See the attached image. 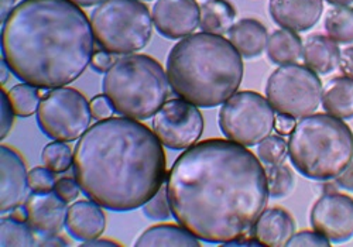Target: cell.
Masks as SVG:
<instances>
[{"mask_svg":"<svg viewBox=\"0 0 353 247\" xmlns=\"http://www.w3.org/2000/svg\"><path fill=\"white\" fill-rule=\"evenodd\" d=\"M172 216L199 240L245 244L266 210V168L245 146L208 139L187 148L167 177Z\"/></svg>","mask_w":353,"mask_h":247,"instance_id":"obj_1","label":"cell"},{"mask_svg":"<svg viewBox=\"0 0 353 247\" xmlns=\"http://www.w3.org/2000/svg\"><path fill=\"white\" fill-rule=\"evenodd\" d=\"M72 171L81 191L102 208L128 212L163 187L167 160L156 133L130 117H108L90 126L74 150Z\"/></svg>","mask_w":353,"mask_h":247,"instance_id":"obj_2","label":"cell"},{"mask_svg":"<svg viewBox=\"0 0 353 247\" xmlns=\"http://www.w3.org/2000/svg\"><path fill=\"white\" fill-rule=\"evenodd\" d=\"M91 20L71 0H23L2 28V55L23 82L43 89L78 79L95 54Z\"/></svg>","mask_w":353,"mask_h":247,"instance_id":"obj_3","label":"cell"},{"mask_svg":"<svg viewBox=\"0 0 353 247\" xmlns=\"http://www.w3.org/2000/svg\"><path fill=\"white\" fill-rule=\"evenodd\" d=\"M167 77L172 92L181 99L198 108H215L238 92L243 61L229 40L202 32L171 48Z\"/></svg>","mask_w":353,"mask_h":247,"instance_id":"obj_4","label":"cell"},{"mask_svg":"<svg viewBox=\"0 0 353 247\" xmlns=\"http://www.w3.org/2000/svg\"><path fill=\"white\" fill-rule=\"evenodd\" d=\"M288 157L305 178L336 179L353 161V132L331 115L305 116L290 135Z\"/></svg>","mask_w":353,"mask_h":247,"instance_id":"obj_5","label":"cell"},{"mask_svg":"<svg viewBox=\"0 0 353 247\" xmlns=\"http://www.w3.org/2000/svg\"><path fill=\"white\" fill-rule=\"evenodd\" d=\"M103 94L125 117L145 120L167 102L170 81L159 61L144 54L117 58L105 72Z\"/></svg>","mask_w":353,"mask_h":247,"instance_id":"obj_6","label":"cell"},{"mask_svg":"<svg viewBox=\"0 0 353 247\" xmlns=\"http://www.w3.org/2000/svg\"><path fill=\"white\" fill-rule=\"evenodd\" d=\"M94 37L102 50L128 55L143 50L153 36V16L140 0H105L91 14Z\"/></svg>","mask_w":353,"mask_h":247,"instance_id":"obj_7","label":"cell"},{"mask_svg":"<svg viewBox=\"0 0 353 247\" xmlns=\"http://www.w3.org/2000/svg\"><path fill=\"white\" fill-rule=\"evenodd\" d=\"M276 113L270 102L252 90L236 92L219 112V128L228 140L245 147L257 146L274 129Z\"/></svg>","mask_w":353,"mask_h":247,"instance_id":"obj_8","label":"cell"},{"mask_svg":"<svg viewBox=\"0 0 353 247\" xmlns=\"http://www.w3.org/2000/svg\"><path fill=\"white\" fill-rule=\"evenodd\" d=\"M322 82L308 67L288 64L277 68L266 85V97L280 115L303 119L322 102Z\"/></svg>","mask_w":353,"mask_h":247,"instance_id":"obj_9","label":"cell"},{"mask_svg":"<svg viewBox=\"0 0 353 247\" xmlns=\"http://www.w3.org/2000/svg\"><path fill=\"white\" fill-rule=\"evenodd\" d=\"M90 102L79 90L54 88L41 95L37 123L41 132L58 141H74L91 126Z\"/></svg>","mask_w":353,"mask_h":247,"instance_id":"obj_10","label":"cell"},{"mask_svg":"<svg viewBox=\"0 0 353 247\" xmlns=\"http://www.w3.org/2000/svg\"><path fill=\"white\" fill-rule=\"evenodd\" d=\"M153 132L171 150L190 148L202 136L203 117L191 102L170 99L154 115Z\"/></svg>","mask_w":353,"mask_h":247,"instance_id":"obj_11","label":"cell"},{"mask_svg":"<svg viewBox=\"0 0 353 247\" xmlns=\"http://www.w3.org/2000/svg\"><path fill=\"white\" fill-rule=\"evenodd\" d=\"M314 230L330 241L343 243L353 237V198L343 194H325L319 198L310 215Z\"/></svg>","mask_w":353,"mask_h":247,"instance_id":"obj_12","label":"cell"},{"mask_svg":"<svg viewBox=\"0 0 353 247\" xmlns=\"http://www.w3.org/2000/svg\"><path fill=\"white\" fill-rule=\"evenodd\" d=\"M157 32L165 39L191 36L199 26L201 8L195 0H157L152 10Z\"/></svg>","mask_w":353,"mask_h":247,"instance_id":"obj_13","label":"cell"},{"mask_svg":"<svg viewBox=\"0 0 353 247\" xmlns=\"http://www.w3.org/2000/svg\"><path fill=\"white\" fill-rule=\"evenodd\" d=\"M26 222L30 225L34 233L48 237L58 235L67 222V202L54 191L28 195L24 202Z\"/></svg>","mask_w":353,"mask_h":247,"instance_id":"obj_14","label":"cell"},{"mask_svg":"<svg viewBox=\"0 0 353 247\" xmlns=\"http://www.w3.org/2000/svg\"><path fill=\"white\" fill-rule=\"evenodd\" d=\"M2 161V199L0 210L3 213L13 212L24 205L28 198V172L20 152L9 146L0 147Z\"/></svg>","mask_w":353,"mask_h":247,"instance_id":"obj_15","label":"cell"},{"mask_svg":"<svg viewBox=\"0 0 353 247\" xmlns=\"http://www.w3.org/2000/svg\"><path fill=\"white\" fill-rule=\"evenodd\" d=\"M270 16L281 28L308 32L321 19L322 0H270Z\"/></svg>","mask_w":353,"mask_h":247,"instance_id":"obj_16","label":"cell"},{"mask_svg":"<svg viewBox=\"0 0 353 247\" xmlns=\"http://www.w3.org/2000/svg\"><path fill=\"white\" fill-rule=\"evenodd\" d=\"M65 226L68 233L82 243L95 240L105 232L106 216L101 205L82 199L68 208Z\"/></svg>","mask_w":353,"mask_h":247,"instance_id":"obj_17","label":"cell"},{"mask_svg":"<svg viewBox=\"0 0 353 247\" xmlns=\"http://www.w3.org/2000/svg\"><path fill=\"white\" fill-rule=\"evenodd\" d=\"M296 232V222L283 208L266 209L257 219L252 236L260 246H287Z\"/></svg>","mask_w":353,"mask_h":247,"instance_id":"obj_18","label":"cell"},{"mask_svg":"<svg viewBox=\"0 0 353 247\" xmlns=\"http://www.w3.org/2000/svg\"><path fill=\"white\" fill-rule=\"evenodd\" d=\"M268 28L259 20L242 19L229 30V41L245 58H256L268 47Z\"/></svg>","mask_w":353,"mask_h":247,"instance_id":"obj_19","label":"cell"},{"mask_svg":"<svg viewBox=\"0 0 353 247\" xmlns=\"http://www.w3.org/2000/svg\"><path fill=\"white\" fill-rule=\"evenodd\" d=\"M305 66L316 74L327 75L339 67L341 50L338 43L321 34L310 36L303 48Z\"/></svg>","mask_w":353,"mask_h":247,"instance_id":"obj_20","label":"cell"},{"mask_svg":"<svg viewBox=\"0 0 353 247\" xmlns=\"http://www.w3.org/2000/svg\"><path fill=\"white\" fill-rule=\"evenodd\" d=\"M322 106L325 112L341 120L353 119V79L336 77L322 90Z\"/></svg>","mask_w":353,"mask_h":247,"instance_id":"obj_21","label":"cell"},{"mask_svg":"<svg viewBox=\"0 0 353 247\" xmlns=\"http://www.w3.org/2000/svg\"><path fill=\"white\" fill-rule=\"evenodd\" d=\"M134 246H201L198 237L184 226L176 225H156L144 230Z\"/></svg>","mask_w":353,"mask_h":247,"instance_id":"obj_22","label":"cell"},{"mask_svg":"<svg viewBox=\"0 0 353 247\" xmlns=\"http://www.w3.org/2000/svg\"><path fill=\"white\" fill-rule=\"evenodd\" d=\"M303 40L291 30H276L268 40V55L277 66L294 64L303 57Z\"/></svg>","mask_w":353,"mask_h":247,"instance_id":"obj_23","label":"cell"},{"mask_svg":"<svg viewBox=\"0 0 353 247\" xmlns=\"http://www.w3.org/2000/svg\"><path fill=\"white\" fill-rule=\"evenodd\" d=\"M236 10L226 0H207L201 5L199 27L202 32L222 36L234 24Z\"/></svg>","mask_w":353,"mask_h":247,"instance_id":"obj_24","label":"cell"},{"mask_svg":"<svg viewBox=\"0 0 353 247\" xmlns=\"http://www.w3.org/2000/svg\"><path fill=\"white\" fill-rule=\"evenodd\" d=\"M325 30L338 44L353 43V8L336 6L327 13Z\"/></svg>","mask_w":353,"mask_h":247,"instance_id":"obj_25","label":"cell"},{"mask_svg":"<svg viewBox=\"0 0 353 247\" xmlns=\"http://www.w3.org/2000/svg\"><path fill=\"white\" fill-rule=\"evenodd\" d=\"M41 88L30 83H19L9 90V98L17 116L28 117L39 110L41 102Z\"/></svg>","mask_w":353,"mask_h":247,"instance_id":"obj_26","label":"cell"},{"mask_svg":"<svg viewBox=\"0 0 353 247\" xmlns=\"http://www.w3.org/2000/svg\"><path fill=\"white\" fill-rule=\"evenodd\" d=\"M0 226H2V240H0L2 247H28L36 244L34 230L26 221H20L14 216H6V218H2Z\"/></svg>","mask_w":353,"mask_h":247,"instance_id":"obj_27","label":"cell"},{"mask_svg":"<svg viewBox=\"0 0 353 247\" xmlns=\"http://www.w3.org/2000/svg\"><path fill=\"white\" fill-rule=\"evenodd\" d=\"M41 159L44 166L55 172H65L74 164V152L65 141H52L48 143L41 152Z\"/></svg>","mask_w":353,"mask_h":247,"instance_id":"obj_28","label":"cell"},{"mask_svg":"<svg viewBox=\"0 0 353 247\" xmlns=\"http://www.w3.org/2000/svg\"><path fill=\"white\" fill-rule=\"evenodd\" d=\"M269 194L274 199H280L288 197L294 190V174L292 171L284 166H269L266 168Z\"/></svg>","mask_w":353,"mask_h":247,"instance_id":"obj_29","label":"cell"},{"mask_svg":"<svg viewBox=\"0 0 353 247\" xmlns=\"http://www.w3.org/2000/svg\"><path fill=\"white\" fill-rule=\"evenodd\" d=\"M259 159L268 166L283 164L288 156V143L280 136H269L259 143L257 147Z\"/></svg>","mask_w":353,"mask_h":247,"instance_id":"obj_30","label":"cell"},{"mask_svg":"<svg viewBox=\"0 0 353 247\" xmlns=\"http://www.w3.org/2000/svg\"><path fill=\"white\" fill-rule=\"evenodd\" d=\"M143 212L153 221H165L172 215L168 195H167V187H161L154 197H152L143 205Z\"/></svg>","mask_w":353,"mask_h":247,"instance_id":"obj_31","label":"cell"},{"mask_svg":"<svg viewBox=\"0 0 353 247\" xmlns=\"http://www.w3.org/2000/svg\"><path fill=\"white\" fill-rule=\"evenodd\" d=\"M57 179L54 178V172L44 167H34L28 171V187L32 192L43 194L54 191Z\"/></svg>","mask_w":353,"mask_h":247,"instance_id":"obj_32","label":"cell"},{"mask_svg":"<svg viewBox=\"0 0 353 247\" xmlns=\"http://www.w3.org/2000/svg\"><path fill=\"white\" fill-rule=\"evenodd\" d=\"M330 244H331V241L325 236H322L321 233H318L316 230H303L297 235H294L287 246H292V247H296V246L297 247H307V246L328 247Z\"/></svg>","mask_w":353,"mask_h":247,"instance_id":"obj_33","label":"cell"},{"mask_svg":"<svg viewBox=\"0 0 353 247\" xmlns=\"http://www.w3.org/2000/svg\"><path fill=\"white\" fill-rule=\"evenodd\" d=\"M54 192L60 197L63 201H65L67 204L75 201L81 192V187L79 184L77 182L75 177H63L60 179H57L55 187H54Z\"/></svg>","mask_w":353,"mask_h":247,"instance_id":"obj_34","label":"cell"},{"mask_svg":"<svg viewBox=\"0 0 353 247\" xmlns=\"http://www.w3.org/2000/svg\"><path fill=\"white\" fill-rule=\"evenodd\" d=\"M0 109H2V125H0L2 129H0V137L3 140L5 137H8V135L13 128L14 115H16L13 105L10 102L9 94H6L3 89L0 90Z\"/></svg>","mask_w":353,"mask_h":247,"instance_id":"obj_35","label":"cell"},{"mask_svg":"<svg viewBox=\"0 0 353 247\" xmlns=\"http://www.w3.org/2000/svg\"><path fill=\"white\" fill-rule=\"evenodd\" d=\"M90 106H91L92 117L97 119V120H105L108 117H112V113L114 110L112 102L109 101V98L106 95L95 97L90 102Z\"/></svg>","mask_w":353,"mask_h":247,"instance_id":"obj_36","label":"cell"},{"mask_svg":"<svg viewBox=\"0 0 353 247\" xmlns=\"http://www.w3.org/2000/svg\"><path fill=\"white\" fill-rule=\"evenodd\" d=\"M114 58H113V54L106 51V50H98L95 51L94 57H92V68L98 72H106L114 63Z\"/></svg>","mask_w":353,"mask_h":247,"instance_id":"obj_37","label":"cell"},{"mask_svg":"<svg viewBox=\"0 0 353 247\" xmlns=\"http://www.w3.org/2000/svg\"><path fill=\"white\" fill-rule=\"evenodd\" d=\"M296 119L287 116V115H277L276 116V121H274V130L277 132V135L280 136H290L296 128Z\"/></svg>","mask_w":353,"mask_h":247,"instance_id":"obj_38","label":"cell"},{"mask_svg":"<svg viewBox=\"0 0 353 247\" xmlns=\"http://www.w3.org/2000/svg\"><path fill=\"white\" fill-rule=\"evenodd\" d=\"M339 70L345 77L353 79V47H347L341 51Z\"/></svg>","mask_w":353,"mask_h":247,"instance_id":"obj_39","label":"cell"},{"mask_svg":"<svg viewBox=\"0 0 353 247\" xmlns=\"http://www.w3.org/2000/svg\"><path fill=\"white\" fill-rule=\"evenodd\" d=\"M336 185L342 190L353 191V161L346 167V170L336 178Z\"/></svg>","mask_w":353,"mask_h":247,"instance_id":"obj_40","label":"cell"},{"mask_svg":"<svg viewBox=\"0 0 353 247\" xmlns=\"http://www.w3.org/2000/svg\"><path fill=\"white\" fill-rule=\"evenodd\" d=\"M14 3H16V0H2V23H5L8 20L10 13L16 8Z\"/></svg>","mask_w":353,"mask_h":247,"instance_id":"obj_41","label":"cell"},{"mask_svg":"<svg viewBox=\"0 0 353 247\" xmlns=\"http://www.w3.org/2000/svg\"><path fill=\"white\" fill-rule=\"evenodd\" d=\"M40 244H41V246H67L68 243H67L61 236L54 235V236H48L47 240H46V241H41Z\"/></svg>","mask_w":353,"mask_h":247,"instance_id":"obj_42","label":"cell"},{"mask_svg":"<svg viewBox=\"0 0 353 247\" xmlns=\"http://www.w3.org/2000/svg\"><path fill=\"white\" fill-rule=\"evenodd\" d=\"M81 246H119V243L112 241V240H106V239H95V240H90V241H83Z\"/></svg>","mask_w":353,"mask_h":247,"instance_id":"obj_43","label":"cell"},{"mask_svg":"<svg viewBox=\"0 0 353 247\" xmlns=\"http://www.w3.org/2000/svg\"><path fill=\"white\" fill-rule=\"evenodd\" d=\"M71 2L81 8H91L94 5H99V3L105 2V0H71Z\"/></svg>","mask_w":353,"mask_h":247,"instance_id":"obj_44","label":"cell"},{"mask_svg":"<svg viewBox=\"0 0 353 247\" xmlns=\"http://www.w3.org/2000/svg\"><path fill=\"white\" fill-rule=\"evenodd\" d=\"M9 71H10V68H9V66L6 64V61L2 59V85L8 82V79H9Z\"/></svg>","mask_w":353,"mask_h":247,"instance_id":"obj_45","label":"cell"},{"mask_svg":"<svg viewBox=\"0 0 353 247\" xmlns=\"http://www.w3.org/2000/svg\"><path fill=\"white\" fill-rule=\"evenodd\" d=\"M327 2L334 6H349L353 3V0H327Z\"/></svg>","mask_w":353,"mask_h":247,"instance_id":"obj_46","label":"cell"}]
</instances>
